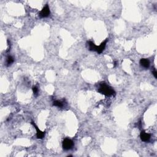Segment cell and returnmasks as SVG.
Listing matches in <instances>:
<instances>
[{"instance_id":"obj_7","label":"cell","mask_w":157,"mask_h":157,"mask_svg":"<svg viewBox=\"0 0 157 157\" xmlns=\"http://www.w3.org/2000/svg\"><path fill=\"white\" fill-rule=\"evenodd\" d=\"M140 64L141 66L145 68V69H147L150 66V61L147 58H142L140 60Z\"/></svg>"},{"instance_id":"obj_11","label":"cell","mask_w":157,"mask_h":157,"mask_svg":"<svg viewBox=\"0 0 157 157\" xmlns=\"http://www.w3.org/2000/svg\"><path fill=\"white\" fill-rule=\"evenodd\" d=\"M152 74H153V75L154 76L155 78L156 79L157 78V72H156V69H154V70H153V72H152Z\"/></svg>"},{"instance_id":"obj_9","label":"cell","mask_w":157,"mask_h":157,"mask_svg":"<svg viewBox=\"0 0 157 157\" xmlns=\"http://www.w3.org/2000/svg\"><path fill=\"white\" fill-rule=\"evenodd\" d=\"M53 106H56L58 107H62L64 106V103L62 101H55L53 103Z\"/></svg>"},{"instance_id":"obj_4","label":"cell","mask_w":157,"mask_h":157,"mask_svg":"<svg viewBox=\"0 0 157 157\" xmlns=\"http://www.w3.org/2000/svg\"><path fill=\"white\" fill-rule=\"evenodd\" d=\"M107 41H108V39H107L106 41H104V42H103L99 46L96 45V49H95V52H97L98 54H100V53H102V52L104 51V49H105Z\"/></svg>"},{"instance_id":"obj_5","label":"cell","mask_w":157,"mask_h":157,"mask_svg":"<svg viewBox=\"0 0 157 157\" xmlns=\"http://www.w3.org/2000/svg\"><path fill=\"white\" fill-rule=\"evenodd\" d=\"M31 124L33 125V126L35 128V129L36 130V136H37V138L38 139L43 138L44 136H45V132H43V131H42L41 130H39L37 126V125H36L34 122H31Z\"/></svg>"},{"instance_id":"obj_2","label":"cell","mask_w":157,"mask_h":157,"mask_svg":"<svg viewBox=\"0 0 157 157\" xmlns=\"http://www.w3.org/2000/svg\"><path fill=\"white\" fill-rule=\"evenodd\" d=\"M74 142L70 139H65L62 144L63 148L65 150H70L74 147Z\"/></svg>"},{"instance_id":"obj_10","label":"cell","mask_w":157,"mask_h":157,"mask_svg":"<svg viewBox=\"0 0 157 157\" xmlns=\"http://www.w3.org/2000/svg\"><path fill=\"white\" fill-rule=\"evenodd\" d=\"M33 91L34 93V96H38V88L36 86H34L33 87Z\"/></svg>"},{"instance_id":"obj_8","label":"cell","mask_w":157,"mask_h":157,"mask_svg":"<svg viewBox=\"0 0 157 157\" xmlns=\"http://www.w3.org/2000/svg\"><path fill=\"white\" fill-rule=\"evenodd\" d=\"M14 59L13 57L11 56H8L7 58V60H6V65H7V66H11L14 63Z\"/></svg>"},{"instance_id":"obj_12","label":"cell","mask_w":157,"mask_h":157,"mask_svg":"<svg viewBox=\"0 0 157 157\" xmlns=\"http://www.w3.org/2000/svg\"><path fill=\"white\" fill-rule=\"evenodd\" d=\"M114 67H115V66H117V63L116 62V61H115V62H114Z\"/></svg>"},{"instance_id":"obj_6","label":"cell","mask_w":157,"mask_h":157,"mask_svg":"<svg viewBox=\"0 0 157 157\" xmlns=\"http://www.w3.org/2000/svg\"><path fill=\"white\" fill-rule=\"evenodd\" d=\"M140 137L141 140L142 141H144V142H148L150 140V134H149V133H145V131H142L140 134Z\"/></svg>"},{"instance_id":"obj_1","label":"cell","mask_w":157,"mask_h":157,"mask_svg":"<svg viewBox=\"0 0 157 157\" xmlns=\"http://www.w3.org/2000/svg\"><path fill=\"white\" fill-rule=\"evenodd\" d=\"M98 91L101 93V94L108 96H112V95L115 94V91L110 87H109V85H107L105 83H101L100 84L99 88L98 90Z\"/></svg>"},{"instance_id":"obj_3","label":"cell","mask_w":157,"mask_h":157,"mask_svg":"<svg viewBox=\"0 0 157 157\" xmlns=\"http://www.w3.org/2000/svg\"><path fill=\"white\" fill-rule=\"evenodd\" d=\"M50 14V8H49L48 4H46V5L44 6V8L42 9V11L39 12V17H41V18H45V17H49Z\"/></svg>"}]
</instances>
